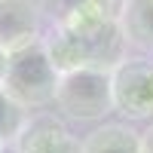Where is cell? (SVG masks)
<instances>
[{"label": "cell", "instance_id": "6da1fadb", "mask_svg": "<svg viewBox=\"0 0 153 153\" xmlns=\"http://www.w3.org/2000/svg\"><path fill=\"white\" fill-rule=\"evenodd\" d=\"M58 80H61V74L52 68V61L43 52V46L34 43V46L19 49V52L9 55L3 92L16 104H22L28 113H34V110H43L49 104H55Z\"/></svg>", "mask_w": 153, "mask_h": 153}, {"label": "cell", "instance_id": "7a4b0ae2", "mask_svg": "<svg viewBox=\"0 0 153 153\" xmlns=\"http://www.w3.org/2000/svg\"><path fill=\"white\" fill-rule=\"evenodd\" d=\"M55 107L68 120L80 123H101L113 113V83L110 71L101 68H80L71 74H61L58 92H55Z\"/></svg>", "mask_w": 153, "mask_h": 153}, {"label": "cell", "instance_id": "3957f363", "mask_svg": "<svg viewBox=\"0 0 153 153\" xmlns=\"http://www.w3.org/2000/svg\"><path fill=\"white\" fill-rule=\"evenodd\" d=\"M113 83V113L129 123H153V61L150 58H126L110 71Z\"/></svg>", "mask_w": 153, "mask_h": 153}, {"label": "cell", "instance_id": "277c9868", "mask_svg": "<svg viewBox=\"0 0 153 153\" xmlns=\"http://www.w3.org/2000/svg\"><path fill=\"white\" fill-rule=\"evenodd\" d=\"M9 147L16 153H80V138L71 135L58 113L34 110Z\"/></svg>", "mask_w": 153, "mask_h": 153}, {"label": "cell", "instance_id": "5b68a950", "mask_svg": "<svg viewBox=\"0 0 153 153\" xmlns=\"http://www.w3.org/2000/svg\"><path fill=\"white\" fill-rule=\"evenodd\" d=\"M43 40L40 0H0V49L19 52Z\"/></svg>", "mask_w": 153, "mask_h": 153}, {"label": "cell", "instance_id": "8992f818", "mask_svg": "<svg viewBox=\"0 0 153 153\" xmlns=\"http://www.w3.org/2000/svg\"><path fill=\"white\" fill-rule=\"evenodd\" d=\"M126 0H40L43 16L52 25H68L74 31H92L107 22H120Z\"/></svg>", "mask_w": 153, "mask_h": 153}, {"label": "cell", "instance_id": "52a82bcc", "mask_svg": "<svg viewBox=\"0 0 153 153\" xmlns=\"http://www.w3.org/2000/svg\"><path fill=\"white\" fill-rule=\"evenodd\" d=\"M80 153H141V132L126 123H101L80 141Z\"/></svg>", "mask_w": 153, "mask_h": 153}, {"label": "cell", "instance_id": "ba28073f", "mask_svg": "<svg viewBox=\"0 0 153 153\" xmlns=\"http://www.w3.org/2000/svg\"><path fill=\"white\" fill-rule=\"evenodd\" d=\"M120 28L126 34L129 49H141L153 55V0H126Z\"/></svg>", "mask_w": 153, "mask_h": 153}, {"label": "cell", "instance_id": "9c48e42d", "mask_svg": "<svg viewBox=\"0 0 153 153\" xmlns=\"http://www.w3.org/2000/svg\"><path fill=\"white\" fill-rule=\"evenodd\" d=\"M25 120H28V110H25L22 104H16V101L0 89V141H3L6 147L16 141V135L22 132Z\"/></svg>", "mask_w": 153, "mask_h": 153}, {"label": "cell", "instance_id": "30bf717a", "mask_svg": "<svg viewBox=\"0 0 153 153\" xmlns=\"http://www.w3.org/2000/svg\"><path fill=\"white\" fill-rule=\"evenodd\" d=\"M141 153H153V123L141 132Z\"/></svg>", "mask_w": 153, "mask_h": 153}, {"label": "cell", "instance_id": "8fae6325", "mask_svg": "<svg viewBox=\"0 0 153 153\" xmlns=\"http://www.w3.org/2000/svg\"><path fill=\"white\" fill-rule=\"evenodd\" d=\"M6 68H9V52L0 49V89H3V80H6Z\"/></svg>", "mask_w": 153, "mask_h": 153}, {"label": "cell", "instance_id": "7c38bea8", "mask_svg": "<svg viewBox=\"0 0 153 153\" xmlns=\"http://www.w3.org/2000/svg\"><path fill=\"white\" fill-rule=\"evenodd\" d=\"M3 150H6V144H3V141H0V153H3Z\"/></svg>", "mask_w": 153, "mask_h": 153}]
</instances>
